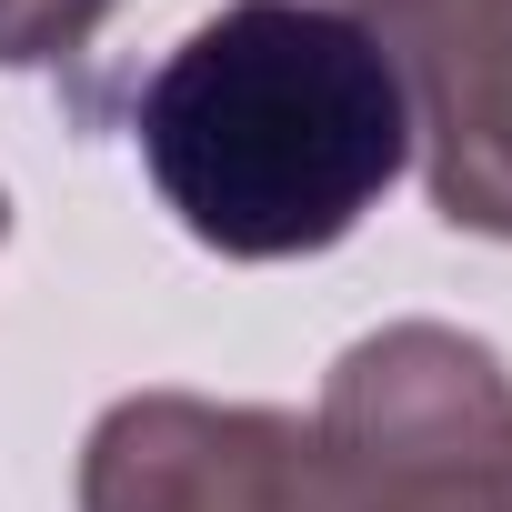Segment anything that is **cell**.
<instances>
[{"mask_svg":"<svg viewBox=\"0 0 512 512\" xmlns=\"http://www.w3.org/2000/svg\"><path fill=\"white\" fill-rule=\"evenodd\" d=\"M161 211L221 262H302L362 231L412 161L382 31L342 0H231L131 101Z\"/></svg>","mask_w":512,"mask_h":512,"instance_id":"6da1fadb","label":"cell"},{"mask_svg":"<svg viewBox=\"0 0 512 512\" xmlns=\"http://www.w3.org/2000/svg\"><path fill=\"white\" fill-rule=\"evenodd\" d=\"M342 512H512V372L452 322H382L322 382Z\"/></svg>","mask_w":512,"mask_h":512,"instance_id":"7a4b0ae2","label":"cell"},{"mask_svg":"<svg viewBox=\"0 0 512 512\" xmlns=\"http://www.w3.org/2000/svg\"><path fill=\"white\" fill-rule=\"evenodd\" d=\"M81 512H342V482L292 412L131 392L81 442Z\"/></svg>","mask_w":512,"mask_h":512,"instance_id":"3957f363","label":"cell"},{"mask_svg":"<svg viewBox=\"0 0 512 512\" xmlns=\"http://www.w3.org/2000/svg\"><path fill=\"white\" fill-rule=\"evenodd\" d=\"M402 71L432 211L512 241V0H362Z\"/></svg>","mask_w":512,"mask_h":512,"instance_id":"277c9868","label":"cell"},{"mask_svg":"<svg viewBox=\"0 0 512 512\" xmlns=\"http://www.w3.org/2000/svg\"><path fill=\"white\" fill-rule=\"evenodd\" d=\"M121 0H0V71H61Z\"/></svg>","mask_w":512,"mask_h":512,"instance_id":"5b68a950","label":"cell"},{"mask_svg":"<svg viewBox=\"0 0 512 512\" xmlns=\"http://www.w3.org/2000/svg\"><path fill=\"white\" fill-rule=\"evenodd\" d=\"M0 231H11V201H0Z\"/></svg>","mask_w":512,"mask_h":512,"instance_id":"8992f818","label":"cell"},{"mask_svg":"<svg viewBox=\"0 0 512 512\" xmlns=\"http://www.w3.org/2000/svg\"><path fill=\"white\" fill-rule=\"evenodd\" d=\"M342 11H362V0H342Z\"/></svg>","mask_w":512,"mask_h":512,"instance_id":"52a82bcc","label":"cell"}]
</instances>
